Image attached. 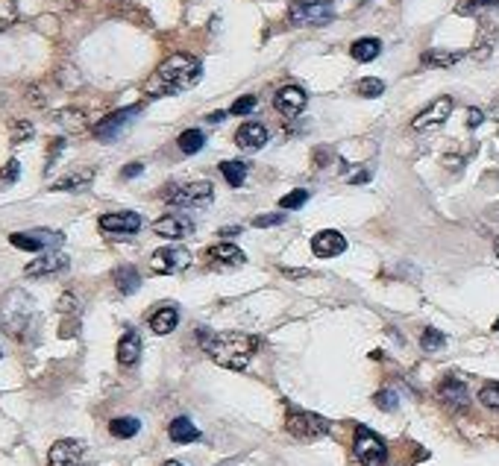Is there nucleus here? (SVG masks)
<instances>
[{
    "label": "nucleus",
    "mask_w": 499,
    "mask_h": 466,
    "mask_svg": "<svg viewBox=\"0 0 499 466\" xmlns=\"http://www.w3.org/2000/svg\"><path fill=\"white\" fill-rule=\"evenodd\" d=\"M335 18V0H294L288 9V21L297 27H317Z\"/></svg>",
    "instance_id": "nucleus-5"
},
{
    "label": "nucleus",
    "mask_w": 499,
    "mask_h": 466,
    "mask_svg": "<svg viewBox=\"0 0 499 466\" xmlns=\"http://www.w3.org/2000/svg\"><path fill=\"white\" fill-rule=\"evenodd\" d=\"M203 144H206V135H203L200 129H185V132H179V138H177V147H179L185 156L200 153Z\"/></svg>",
    "instance_id": "nucleus-28"
},
{
    "label": "nucleus",
    "mask_w": 499,
    "mask_h": 466,
    "mask_svg": "<svg viewBox=\"0 0 499 466\" xmlns=\"http://www.w3.org/2000/svg\"><path fill=\"white\" fill-rule=\"evenodd\" d=\"M56 124L65 129V132H83L85 129V115L77 112V109H65L56 115Z\"/></svg>",
    "instance_id": "nucleus-31"
},
{
    "label": "nucleus",
    "mask_w": 499,
    "mask_h": 466,
    "mask_svg": "<svg viewBox=\"0 0 499 466\" xmlns=\"http://www.w3.org/2000/svg\"><path fill=\"white\" fill-rule=\"evenodd\" d=\"M235 144H238L241 150H258V147L268 144V127L258 124V120H250V124H244L235 132Z\"/></svg>",
    "instance_id": "nucleus-20"
},
{
    "label": "nucleus",
    "mask_w": 499,
    "mask_h": 466,
    "mask_svg": "<svg viewBox=\"0 0 499 466\" xmlns=\"http://www.w3.org/2000/svg\"><path fill=\"white\" fill-rule=\"evenodd\" d=\"M141 170H145V164H141V161H132V164H127V167H124V176H127V179H132V176H138V174H141Z\"/></svg>",
    "instance_id": "nucleus-44"
},
{
    "label": "nucleus",
    "mask_w": 499,
    "mask_h": 466,
    "mask_svg": "<svg viewBox=\"0 0 499 466\" xmlns=\"http://www.w3.org/2000/svg\"><path fill=\"white\" fill-rule=\"evenodd\" d=\"M206 261H209L211 267H238V264L247 261V255H244L238 247H235V243L221 240V243H215V247L206 250Z\"/></svg>",
    "instance_id": "nucleus-18"
},
{
    "label": "nucleus",
    "mask_w": 499,
    "mask_h": 466,
    "mask_svg": "<svg viewBox=\"0 0 499 466\" xmlns=\"http://www.w3.org/2000/svg\"><path fill=\"white\" fill-rule=\"evenodd\" d=\"M168 434H171L174 443H179V446L200 440V428H197L191 420H188V416H177V420L168 425Z\"/></svg>",
    "instance_id": "nucleus-23"
},
{
    "label": "nucleus",
    "mask_w": 499,
    "mask_h": 466,
    "mask_svg": "<svg viewBox=\"0 0 499 466\" xmlns=\"http://www.w3.org/2000/svg\"><path fill=\"white\" fill-rule=\"evenodd\" d=\"M177 326H179V311L171 308V305L159 308V311L150 317V329H153L156 334H171Z\"/></svg>",
    "instance_id": "nucleus-24"
},
{
    "label": "nucleus",
    "mask_w": 499,
    "mask_h": 466,
    "mask_svg": "<svg viewBox=\"0 0 499 466\" xmlns=\"http://www.w3.org/2000/svg\"><path fill=\"white\" fill-rule=\"evenodd\" d=\"M285 276H308V270H282Z\"/></svg>",
    "instance_id": "nucleus-45"
},
{
    "label": "nucleus",
    "mask_w": 499,
    "mask_h": 466,
    "mask_svg": "<svg viewBox=\"0 0 499 466\" xmlns=\"http://www.w3.org/2000/svg\"><path fill=\"white\" fill-rule=\"evenodd\" d=\"M91 182H94V167H77V170H68L62 179H56L51 191H80V188H88Z\"/></svg>",
    "instance_id": "nucleus-21"
},
{
    "label": "nucleus",
    "mask_w": 499,
    "mask_h": 466,
    "mask_svg": "<svg viewBox=\"0 0 499 466\" xmlns=\"http://www.w3.org/2000/svg\"><path fill=\"white\" fill-rule=\"evenodd\" d=\"M162 466H182L179 460H168V463H162Z\"/></svg>",
    "instance_id": "nucleus-48"
},
{
    "label": "nucleus",
    "mask_w": 499,
    "mask_h": 466,
    "mask_svg": "<svg viewBox=\"0 0 499 466\" xmlns=\"http://www.w3.org/2000/svg\"><path fill=\"white\" fill-rule=\"evenodd\" d=\"M27 138H33V124H27V120H15L12 124V141L18 144V141H27Z\"/></svg>",
    "instance_id": "nucleus-38"
},
{
    "label": "nucleus",
    "mask_w": 499,
    "mask_h": 466,
    "mask_svg": "<svg viewBox=\"0 0 499 466\" xmlns=\"http://www.w3.org/2000/svg\"><path fill=\"white\" fill-rule=\"evenodd\" d=\"M141 112V106H130V109H117L112 115H106L100 124H94V138H100V141H115L117 135H121L127 127H130V120Z\"/></svg>",
    "instance_id": "nucleus-11"
},
{
    "label": "nucleus",
    "mask_w": 499,
    "mask_h": 466,
    "mask_svg": "<svg viewBox=\"0 0 499 466\" xmlns=\"http://www.w3.org/2000/svg\"><path fill=\"white\" fill-rule=\"evenodd\" d=\"M221 176L229 182V188H241L247 179V167L244 161H221Z\"/></svg>",
    "instance_id": "nucleus-30"
},
{
    "label": "nucleus",
    "mask_w": 499,
    "mask_h": 466,
    "mask_svg": "<svg viewBox=\"0 0 499 466\" xmlns=\"http://www.w3.org/2000/svg\"><path fill=\"white\" fill-rule=\"evenodd\" d=\"M253 109H256V97H253V94H247V97H238V100L232 103V109H229V112H232V115H250Z\"/></svg>",
    "instance_id": "nucleus-39"
},
{
    "label": "nucleus",
    "mask_w": 499,
    "mask_h": 466,
    "mask_svg": "<svg viewBox=\"0 0 499 466\" xmlns=\"http://www.w3.org/2000/svg\"><path fill=\"white\" fill-rule=\"evenodd\" d=\"M191 264V253L185 247H162L153 253L150 258V270L153 273H162V276H171V273H179Z\"/></svg>",
    "instance_id": "nucleus-9"
},
{
    "label": "nucleus",
    "mask_w": 499,
    "mask_h": 466,
    "mask_svg": "<svg viewBox=\"0 0 499 466\" xmlns=\"http://www.w3.org/2000/svg\"><path fill=\"white\" fill-rule=\"evenodd\" d=\"M115 287L121 290V293H135L141 287V276H138V270L132 264H124V267H117L115 270Z\"/></svg>",
    "instance_id": "nucleus-26"
},
{
    "label": "nucleus",
    "mask_w": 499,
    "mask_h": 466,
    "mask_svg": "<svg viewBox=\"0 0 499 466\" xmlns=\"http://www.w3.org/2000/svg\"><path fill=\"white\" fill-rule=\"evenodd\" d=\"M273 106H276V112L285 115V117H297V115L305 109V91H303L300 85H285V88L276 91Z\"/></svg>",
    "instance_id": "nucleus-15"
},
{
    "label": "nucleus",
    "mask_w": 499,
    "mask_h": 466,
    "mask_svg": "<svg viewBox=\"0 0 499 466\" xmlns=\"http://www.w3.org/2000/svg\"><path fill=\"white\" fill-rule=\"evenodd\" d=\"M138 428H141V423L135 420V416H117V420L109 423V431H112V437H117V440H130V437H135Z\"/></svg>",
    "instance_id": "nucleus-29"
},
{
    "label": "nucleus",
    "mask_w": 499,
    "mask_h": 466,
    "mask_svg": "<svg viewBox=\"0 0 499 466\" xmlns=\"http://www.w3.org/2000/svg\"><path fill=\"white\" fill-rule=\"evenodd\" d=\"M493 329H496V332H499V320H496V323H493Z\"/></svg>",
    "instance_id": "nucleus-50"
},
{
    "label": "nucleus",
    "mask_w": 499,
    "mask_h": 466,
    "mask_svg": "<svg viewBox=\"0 0 499 466\" xmlns=\"http://www.w3.org/2000/svg\"><path fill=\"white\" fill-rule=\"evenodd\" d=\"M282 223H285L282 214H258V217H253V226H258V229H265V226H282Z\"/></svg>",
    "instance_id": "nucleus-41"
},
{
    "label": "nucleus",
    "mask_w": 499,
    "mask_h": 466,
    "mask_svg": "<svg viewBox=\"0 0 499 466\" xmlns=\"http://www.w3.org/2000/svg\"><path fill=\"white\" fill-rule=\"evenodd\" d=\"M453 115V97H438L426 106L414 120H411V129L414 132H426V129H438L441 124H446V117Z\"/></svg>",
    "instance_id": "nucleus-10"
},
{
    "label": "nucleus",
    "mask_w": 499,
    "mask_h": 466,
    "mask_svg": "<svg viewBox=\"0 0 499 466\" xmlns=\"http://www.w3.org/2000/svg\"><path fill=\"white\" fill-rule=\"evenodd\" d=\"M18 170H21V164L12 159V161H6V167L0 170V182H15L18 179Z\"/></svg>",
    "instance_id": "nucleus-42"
},
{
    "label": "nucleus",
    "mask_w": 499,
    "mask_h": 466,
    "mask_svg": "<svg viewBox=\"0 0 499 466\" xmlns=\"http://www.w3.org/2000/svg\"><path fill=\"white\" fill-rule=\"evenodd\" d=\"M305 203H308V191H303V188H297V191H291V194H285V197L279 200L282 208H291V211H294V208H303Z\"/></svg>",
    "instance_id": "nucleus-36"
},
{
    "label": "nucleus",
    "mask_w": 499,
    "mask_h": 466,
    "mask_svg": "<svg viewBox=\"0 0 499 466\" xmlns=\"http://www.w3.org/2000/svg\"><path fill=\"white\" fill-rule=\"evenodd\" d=\"M352 452H355V457L362 460V466H385V460H388L385 440L379 437L373 428H367V425H359V428H355Z\"/></svg>",
    "instance_id": "nucleus-4"
},
{
    "label": "nucleus",
    "mask_w": 499,
    "mask_h": 466,
    "mask_svg": "<svg viewBox=\"0 0 499 466\" xmlns=\"http://www.w3.org/2000/svg\"><path fill=\"white\" fill-rule=\"evenodd\" d=\"M490 117H493V120H499V100L490 106Z\"/></svg>",
    "instance_id": "nucleus-47"
},
{
    "label": "nucleus",
    "mask_w": 499,
    "mask_h": 466,
    "mask_svg": "<svg viewBox=\"0 0 499 466\" xmlns=\"http://www.w3.org/2000/svg\"><path fill=\"white\" fill-rule=\"evenodd\" d=\"M65 267H68V255H62V253H44L41 258H36V261H30L27 267H23V276H30V279L53 276V273H62Z\"/></svg>",
    "instance_id": "nucleus-19"
},
{
    "label": "nucleus",
    "mask_w": 499,
    "mask_h": 466,
    "mask_svg": "<svg viewBox=\"0 0 499 466\" xmlns=\"http://www.w3.org/2000/svg\"><path fill=\"white\" fill-rule=\"evenodd\" d=\"M15 18H18V4H15V0H0V30H6Z\"/></svg>",
    "instance_id": "nucleus-37"
},
{
    "label": "nucleus",
    "mask_w": 499,
    "mask_h": 466,
    "mask_svg": "<svg viewBox=\"0 0 499 466\" xmlns=\"http://www.w3.org/2000/svg\"><path fill=\"white\" fill-rule=\"evenodd\" d=\"M438 399H441L443 405H449V408L461 411V408L470 405V390H467V384H464L461 378H443V381L438 384Z\"/></svg>",
    "instance_id": "nucleus-17"
},
{
    "label": "nucleus",
    "mask_w": 499,
    "mask_h": 466,
    "mask_svg": "<svg viewBox=\"0 0 499 466\" xmlns=\"http://www.w3.org/2000/svg\"><path fill=\"white\" fill-rule=\"evenodd\" d=\"M141 229V214L135 211H112L100 217V232L106 235H135Z\"/></svg>",
    "instance_id": "nucleus-12"
},
{
    "label": "nucleus",
    "mask_w": 499,
    "mask_h": 466,
    "mask_svg": "<svg viewBox=\"0 0 499 466\" xmlns=\"http://www.w3.org/2000/svg\"><path fill=\"white\" fill-rule=\"evenodd\" d=\"M464 53H453V51H426L420 56V62L426 68H453L456 62H461Z\"/></svg>",
    "instance_id": "nucleus-27"
},
{
    "label": "nucleus",
    "mask_w": 499,
    "mask_h": 466,
    "mask_svg": "<svg viewBox=\"0 0 499 466\" xmlns=\"http://www.w3.org/2000/svg\"><path fill=\"white\" fill-rule=\"evenodd\" d=\"M359 94L364 97V100H376L379 94H385V83L379 80V77H364L359 83Z\"/></svg>",
    "instance_id": "nucleus-34"
},
{
    "label": "nucleus",
    "mask_w": 499,
    "mask_h": 466,
    "mask_svg": "<svg viewBox=\"0 0 499 466\" xmlns=\"http://www.w3.org/2000/svg\"><path fill=\"white\" fill-rule=\"evenodd\" d=\"M33 317H36V305L30 300V293H23V290L6 293L4 308H0V320H4V329L12 337H23V334H27L30 326H33Z\"/></svg>",
    "instance_id": "nucleus-3"
},
{
    "label": "nucleus",
    "mask_w": 499,
    "mask_h": 466,
    "mask_svg": "<svg viewBox=\"0 0 499 466\" xmlns=\"http://www.w3.org/2000/svg\"><path fill=\"white\" fill-rule=\"evenodd\" d=\"M490 9H499V0H461L458 4V15H476Z\"/></svg>",
    "instance_id": "nucleus-32"
},
{
    "label": "nucleus",
    "mask_w": 499,
    "mask_h": 466,
    "mask_svg": "<svg viewBox=\"0 0 499 466\" xmlns=\"http://www.w3.org/2000/svg\"><path fill=\"white\" fill-rule=\"evenodd\" d=\"M83 443L80 440H56L47 455V466H80L83 460Z\"/></svg>",
    "instance_id": "nucleus-14"
},
{
    "label": "nucleus",
    "mask_w": 499,
    "mask_h": 466,
    "mask_svg": "<svg viewBox=\"0 0 499 466\" xmlns=\"http://www.w3.org/2000/svg\"><path fill=\"white\" fill-rule=\"evenodd\" d=\"M153 232L162 235V238H168V240H179V238L194 232V220L185 217V214H164V217H159L153 223Z\"/></svg>",
    "instance_id": "nucleus-13"
},
{
    "label": "nucleus",
    "mask_w": 499,
    "mask_h": 466,
    "mask_svg": "<svg viewBox=\"0 0 499 466\" xmlns=\"http://www.w3.org/2000/svg\"><path fill=\"white\" fill-rule=\"evenodd\" d=\"M224 117H226V112H215V115H209L211 124H218V120H224Z\"/></svg>",
    "instance_id": "nucleus-46"
},
{
    "label": "nucleus",
    "mask_w": 499,
    "mask_h": 466,
    "mask_svg": "<svg viewBox=\"0 0 499 466\" xmlns=\"http://www.w3.org/2000/svg\"><path fill=\"white\" fill-rule=\"evenodd\" d=\"M420 346H423V352H441L446 346V337L438 329H426L420 334Z\"/></svg>",
    "instance_id": "nucleus-33"
},
{
    "label": "nucleus",
    "mask_w": 499,
    "mask_h": 466,
    "mask_svg": "<svg viewBox=\"0 0 499 466\" xmlns=\"http://www.w3.org/2000/svg\"><path fill=\"white\" fill-rule=\"evenodd\" d=\"M379 53H382V41H379V38H359V41H352V47H350V56L355 62H373Z\"/></svg>",
    "instance_id": "nucleus-25"
},
{
    "label": "nucleus",
    "mask_w": 499,
    "mask_h": 466,
    "mask_svg": "<svg viewBox=\"0 0 499 466\" xmlns=\"http://www.w3.org/2000/svg\"><path fill=\"white\" fill-rule=\"evenodd\" d=\"M288 431L297 437V440H320L323 434H329V420H323L320 413H312V411H300V408H291L288 411Z\"/></svg>",
    "instance_id": "nucleus-7"
},
{
    "label": "nucleus",
    "mask_w": 499,
    "mask_h": 466,
    "mask_svg": "<svg viewBox=\"0 0 499 466\" xmlns=\"http://www.w3.org/2000/svg\"><path fill=\"white\" fill-rule=\"evenodd\" d=\"M141 358V337L135 329H127L124 337L117 340V364L121 366H132Z\"/></svg>",
    "instance_id": "nucleus-22"
},
{
    "label": "nucleus",
    "mask_w": 499,
    "mask_h": 466,
    "mask_svg": "<svg viewBox=\"0 0 499 466\" xmlns=\"http://www.w3.org/2000/svg\"><path fill=\"white\" fill-rule=\"evenodd\" d=\"M479 402L490 411H499V381H490L479 390Z\"/></svg>",
    "instance_id": "nucleus-35"
},
{
    "label": "nucleus",
    "mask_w": 499,
    "mask_h": 466,
    "mask_svg": "<svg viewBox=\"0 0 499 466\" xmlns=\"http://www.w3.org/2000/svg\"><path fill=\"white\" fill-rule=\"evenodd\" d=\"M344 250H347V238L341 232H335V229H323V232H317L312 238V253L317 258H335Z\"/></svg>",
    "instance_id": "nucleus-16"
},
{
    "label": "nucleus",
    "mask_w": 499,
    "mask_h": 466,
    "mask_svg": "<svg viewBox=\"0 0 499 466\" xmlns=\"http://www.w3.org/2000/svg\"><path fill=\"white\" fill-rule=\"evenodd\" d=\"M258 337L256 334H244V332H200V346L203 352L226 366V370H244L250 364V358L256 355L258 349Z\"/></svg>",
    "instance_id": "nucleus-1"
},
{
    "label": "nucleus",
    "mask_w": 499,
    "mask_h": 466,
    "mask_svg": "<svg viewBox=\"0 0 499 466\" xmlns=\"http://www.w3.org/2000/svg\"><path fill=\"white\" fill-rule=\"evenodd\" d=\"M211 194H215V185L209 179H197V182H185V185L174 188L164 200L177 208H200V206L211 203Z\"/></svg>",
    "instance_id": "nucleus-6"
},
{
    "label": "nucleus",
    "mask_w": 499,
    "mask_h": 466,
    "mask_svg": "<svg viewBox=\"0 0 499 466\" xmlns=\"http://www.w3.org/2000/svg\"><path fill=\"white\" fill-rule=\"evenodd\" d=\"M482 120H485V112H482V109H467V127H470V129L482 127Z\"/></svg>",
    "instance_id": "nucleus-43"
},
{
    "label": "nucleus",
    "mask_w": 499,
    "mask_h": 466,
    "mask_svg": "<svg viewBox=\"0 0 499 466\" xmlns=\"http://www.w3.org/2000/svg\"><path fill=\"white\" fill-rule=\"evenodd\" d=\"M493 250H496V258H499V238H496V243H493Z\"/></svg>",
    "instance_id": "nucleus-49"
},
{
    "label": "nucleus",
    "mask_w": 499,
    "mask_h": 466,
    "mask_svg": "<svg viewBox=\"0 0 499 466\" xmlns=\"http://www.w3.org/2000/svg\"><path fill=\"white\" fill-rule=\"evenodd\" d=\"M9 243L18 250L27 253H41V250H56L62 243V232H51V229H33V232H15L9 235Z\"/></svg>",
    "instance_id": "nucleus-8"
},
{
    "label": "nucleus",
    "mask_w": 499,
    "mask_h": 466,
    "mask_svg": "<svg viewBox=\"0 0 499 466\" xmlns=\"http://www.w3.org/2000/svg\"><path fill=\"white\" fill-rule=\"evenodd\" d=\"M200 73H203V65H200L194 56L174 53V56H168V59H164V62L156 68V73H153L150 83H147V94H150V97L179 94V91H185V88L197 85Z\"/></svg>",
    "instance_id": "nucleus-2"
},
{
    "label": "nucleus",
    "mask_w": 499,
    "mask_h": 466,
    "mask_svg": "<svg viewBox=\"0 0 499 466\" xmlns=\"http://www.w3.org/2000/svg\"><path fill=\"white\" fill-rule=\"evenodd\" d=\"M376 405L382 408V411H396L399 399H396L394 390H382V393H376Z\"/></svg>",
    "instance_id": "nucleus-40"
}]
</instances>
